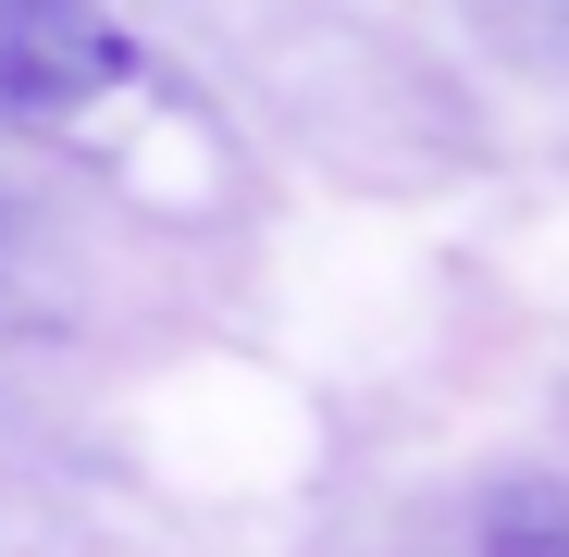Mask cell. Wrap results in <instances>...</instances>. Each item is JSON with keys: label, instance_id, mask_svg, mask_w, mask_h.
<instances>
[{"label": "cell", "instance_id": "cell-1", "mask_svg": "<svg viewBox=\"0 0 569 557\" xmlns=\"http://www.w3.org/2000/svg\"><path fill=\"white\" fill-rule=\"evenodd\" d=\"M137 87V38L100 0H0V125H74Z\"/></svg>", "mask_w": 569, "mask_h": 557}, {"label": "cell", "instance_id": "cell-2", "mask_svg": "<svg viewBox=\"0 0 569 557\" xmlns=\"http://www.w3.org/2000/svg\"><path fill=\"white\" fill-rule=\"evenodd\" d=\"M470 557H569V471H496L470 496Z\"/></svg>", "mask_w": 569, "mask_h": 557}]
</instances>
